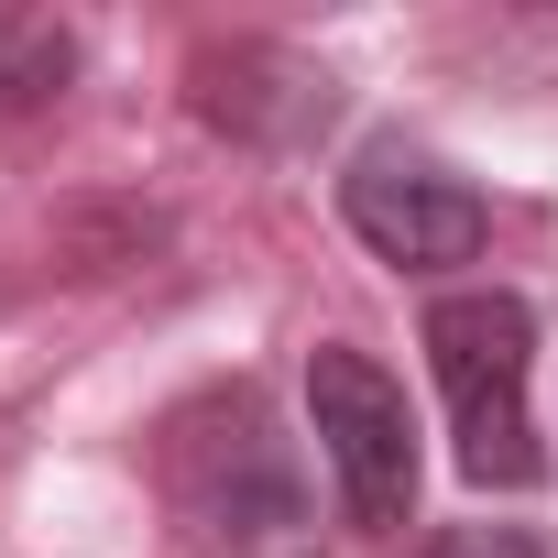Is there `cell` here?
Returning a JSON list of instances; mask_svg holds the SVG:
<instances>
[{"mask_svg":"<svg viewBox=\"0 0 558 558\" xmlns=\"http://www.w3.org/2000/svg\"><path fill=\"white\" fill-rule=\"evenodd\" d=\"M165 482H175V514L197 536V558H318V504L296 482V449L286 427L263 416V395H197L175 427H165Z\"/></svg>","mask_w":558,"mask_h":558,"instance_id":"cell-1","label":"cell"},{"mask_svg":"<svg viewBox=\"0 0 558 558\" xmlns=\"http://www.w3.org/2000/svg\"><path fill=\"white\" fill-rule=\"evenodd\" d=\"M427 373L449 395V438H460V471L482 493H525L547 482V449H536V405H525V373H536V307L504 296V286H460L427 307Z\"/></svg>","mask_w":558,"mask_h":558,"instance_id":"cell-2","label":"cell"},{"mask_svg":"<svg viewBox=\"0 0 558 558\" xmlns=\"http://www.w3.org/2000/svg\"><path fill=\"white\" fill-rule=\"evenodd\" d=\"M307 427H318V460L340 482V514L362 536H405V514H416V416H405V384L373 351L318 340L307 351Z\"/></svg>","mask_w":558,"mask_h":558,"instance_id":"cell-3","label":"cell"},{"mask_svg":"<svg viewBox=\"0 0 558 558\" xmlns=\"http://www.w3.org/2000/svg\"><path fill=\"white\" fill-rule=\"evenodd\" d=\"M340 219H351L362 252H384L395 274H449V263H471L482 230H493V208L471 197V175H449V165H438L427 143H405V132H373V143L351 154Z\"/></svg>","mask_w":558,"mask_h":558,"instance_id":"cell-4","label":"cell"},{"mask_svg":"<svg viewBox=\"0 0 558 558\" xmlns=\"http://www.w3.org/2000/svg\"><path fill=\"white\" fill-rule=\"evenodd\" d=\"M186 88H197V121L230 132V143H307V132H329V110H340L329 66H307V56H286V45H208Z\"/></svg>","mask_w":558,"mask_h":558,"instance_id":"cell-5","label":"cell"},{"mask_svg":"<svg viewBox=\"0 0 558 558\" xmlns=\"http://www.w3.org/2000/svg\"><path fill=\"white\" fill-rule=\"evenodd\" d=\"M66 77H77V34H66V23H23V12H0V121L66 99Z\"/></svg>","mask_w":558,"mask_h":558,"instance_id":"cell-6","label":"cell"},{"mask_svg":"<svg viewBox=\"0 0 558 558\" xmlns=\"http://www.w3.org/2000/svg\"><path fill=\"white\" fill-rule=\"evenodd\" d=\"M427 558H547V536L536 525H449V536H427Z\"/></svg>","mask_w":558,"mask_h":558,"instance_id":"cell-7","label":"cell"}]
</instances>
